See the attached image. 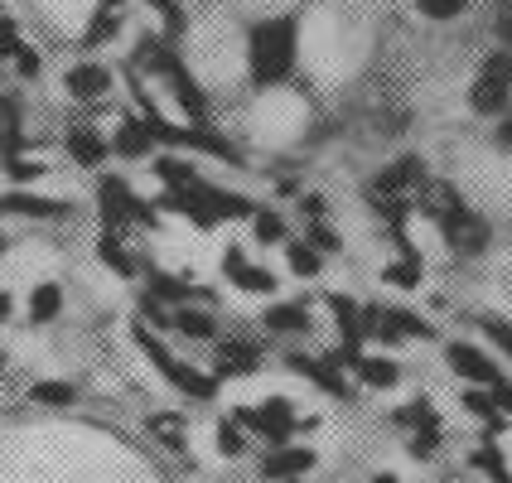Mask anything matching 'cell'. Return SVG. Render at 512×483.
<instances>
[{
	"label": "cell",
	"instance_id": "obj_44",
	"mask_svg": "<svg viewBox=\"0 0 512 483\" xmlns=\"http://www.w3.org/2000/svg\"><path fill=\"white\" fill-rule=\"evenodd\" d=\"M493 145H498V150H512V112L493 121Z\"/></svg>",
	"mask_w": 512,
	"mask_h": 483
},
{
	"label": "cell",
	"instance_id": "obj_25",
	"mask_svg": "<svg viewBox=\"0 0 512 483\" xmlns=\"http://www.w3.org/2000/svg\"><path fill=\"white\" fill-rule=\"evenodd\" d=\"M150 435H155L170 455H184V450H189V426H184V416H179V411H160V416H150Z\"/></svg>",
	"mask_w": 512,
	"mask_h": 483
},
{
	"label": "cell",
	"instance_id": "obj_12",
	"mask_svg": "<svg viewBox=\"0 0 512 483\" xmlns=\"http://www.w3.org/2000/svg\"><path fill=\"white\" fill-rule=\"evenodd\" d=\"M334 363H348L353 368V377L363 382V387H377V392H387V387H397L401 382V368L392 363V358H377V353H358V348H343Z\"/></svg>",
	"mask_w": 512,
	"mask_h": 483
},
{
	"label": "cell",
	"instance_id": "obj_6",
	"mask_svg": "<svg viewBox=\"0 0 512 483\" xmlns=\"http://www.w3.org/2000/svg\"><path fill=\"white\" fill-rule=\"evenodd\" d=\"M440 237H445V247H450V252H459V256H479V252L488 247V237H493V232H488L484 218H479V213H474V208L464 203L459 213H450V218L440 223Z\"/></svg>",
	"mask_w": 512,
	"mask_h": 483
},
{
	"label": "cell",
	"instance_id": "obj_16",
	"mask_svg": "<svg viewBox=\"0 0 512 483\" xmlns=\"http://www.w3.org/2000/svg\"><path fill=\"white\" fill-rule=\"evenodd\" d=\"M68 160L73 165H83V170H97V165H107V155H112V141L97 131V126H68Z\"/></svg>",
	"mask_w": 512,
	"mask_h": 483
},
{
	"label": "cell",
	"instance_id": "obj_49",
	"mask_svg": "<svg viewBox=\"0 0 512 483\" xmlns=\"http://www.w3.org/2000/svg\"><path fill=\"white\" fill-rule=\"evenodd\" d=\"M0 252H5V237H0Z\"/></svg>",
	"mask_w": 512,
	"mask_h": 483
},
{
	"label": "cell",
	"instance_id": "obj_28",
	"mask_svg": "<svg viewBox=\"0 0 512 483\" xmlns=\"http://www.w3.org/2000/svg\"><path fill=\"white\" fill-rule=\"evenodd\" d=\"M382 281H387V285H401V290H416V285H421V256H416V252H401V261L382 266Z\"/></svg>",
	"mask_w": 512,
	"mask_h": 483
},
{
	"label": "cell",
	"instance_id": "obj_35",
	"mask_svg": "<svg viewBox=\"0 0 512 483\" xmlns=\"http://www.w3.org/2000/svg\"><path fill=\"white\" fill-rule=\"evenodd\" d=\"M397 421H401V426H411V430H440V416H435V406H430L426 397L411 401V406H401Z\"/></svg>",
	"mask_w": 512,
	"mask_h": 483
},
{
	"label": "cell",
	"instance_id": "obj_11",
	"mask_svg": "<svg viewBox=\"0 0 512 483\" xmlns=\"http://www.w3.org/2000/svg\"><path fill=\"white\" fill-rule=\"evenodd\" d=\"M223 271H228V281L242 290V295H276V271H266V266H256V261H247V252L242 247H228L223 252Z\"/></svg>",
	"mask_w": 512,
	"mask_h": 483
},
{
	"label": "cell",
	"instance_id": "obj_19",
	"mask_svg": "<svg viewBox=\"0 0 512 483\" xmlns=\"http://www.w3.org/2000/svg\"><path fill=\"white\" fill-rule=\"evenodd\" d=\"M165 83H170V92H174V107L189 116V126H203V116H208V97H203V87L189 78V68H174Z\"/></svg>",
	"mask_w": 512,
	"mask_h": 483
},
{
	"label": "cell",
	"instance_id": "obj_23",
	"mask_svg": "<svg viewBox=\"0 0 512 483\" xmlns=\"http://www.w3.org/2000/svg\"><path fill=\"white\" fill-rule=\"evenodd\" d=\"M150 145H155V131H150L145 121H121L116 136H112V155L141 160V155H150Z\"/></svg>",
	"mask_w": 512,
	"mask_h": 483
},
{
	"label": "cell",
	"instance_id": "obj_3",
	"mask_svg": "<svg viewBox=\"0 0 512 483\" xmlns=\"http://www.w3.org/2000/svg\"><path fill=\"white\" fill-rule=\"evenodd\" d=\"M512 107V49H498L479 63L474 83H469V112L474 116H508Z\"/></svg>",
	"mask_w": 512,
	"mask_h": 483
},
{
	"label": "cell",
	"instance_id": "obj_13",
	"mask_svg": "<svg viewBox=\"0 0 512 483\" xmlns=\"http://www.w3.org/2000/svg\"><path fill=\"white\" fill-rule=\"evenodd\" d=\"M261 343L256 339H228L218 343V353H213V377H252L261 368Z\"/></svg>",
	"mask_w": 512,
	"mask_h": 483
},
{
	"label": "cell",
	"instance_id": "obj_39",
	"mask_svg": "<svg viewBox=\"0 0 512 483\" xmlns=\"http://www.w3.org/2000/svg\"><path fill=\"white\" fill-rule=\"evenodd\" d=\"M484 334L512 358V324H508V319H498V314H484Z\"/></svg>",
	"mask_w": 512,
	"mask_h": 483
},
{
	"label": "cell",
	"instance_id": "obj_36",
	"mask_svg": "<svg viewBox=\"0 0 512 483\" xmlns=\"http://www.w3.org/2000/svg\"><path fill=\"white\" fill-rule=\"evenodd\" d=\"M218 455H223V459H242V455H247L242 421H218Z\"/></svg>",
	"mask_w": 512,
	"mask_h": 483
},
{
	"label": "cell",
	"instance_id": "obj_15",
	"mask_svg": "<svg viewBox=\"0 0 512 483\" xmlns=\"http://www.w3.org/2000/svg\"><path fill=\"white\" fill-rule=\"evenodd\" d=\"M285 363L300 372V377H310V382L319 387V392H324V397H343V401H348V377L339 372V363H334V358H310V353H290Z\"/></svg>",
	"mask_w": 512,
	"mask_h": 483
},
{
	"label": "cell",
	"instance_id": "obj_8",
	"mask_svg": "<svg viewBox=\"0 0 512 483\" xmlns=\"http://www.w3.org/2000/svg\"><path fill=\"white\" fill-rule=\"evenodd\" d=\"M63 87H68L73 102H102V97H112L116 73L107 63H97V58H83V63H73V68L63 73Z\"/></svg>",
	"mask_w": 512,
	"mask_h": 483
},
{
	"label": "cell",
	"instance_id": "obj_43",
	"mask_svg": "<svg viewBox=\"0 0 512 483\" xmlns=\"http://www.w3.org/2000/svg\"><path fill=\"white\" fill-rule=\"evenodd\" d=\"M15 73H20V78H39V73H44V58H39V49H20V58H15Z\"/></svg>",
	"mask_w": 512,
	"mask_h": 483
},
{
	"label": "cell",
	"instance_id": "obj_7",
	"mask_svg": "<svg viewBox=\"0 0 512 483\" xmlns=\"http://www.w3.org/2000/svg\"><path fill=\"white\" fill-rule=\"evenodd\" d=\"M445 358H450V368L464 377V382H474V387H484V392H498V387H508V377L498 372V363L479 353L474 343H450L445 348Z\"/></svg>",
	"mask_w": 512,
	"mask_h": 483
},
{
	"label": "cell",
	"instance_id": "obj_31",
	"mask_svg": "<svg viewBox=\"0 0 512 483\" xmlns=\"http://www.w3.org/2000/svg\"><path fill=\"white\" fill-rule=\"evenodd\" d=\"M285 256H290V271H295V276H305V281L324 271V256H319V247H310V242H290Z\"/></svg>",
	"mask_w": 512,
	"mask_h": 483
},
{
	"label": "cell",
	"instance_id": "obj_29",
	"mask_svg": "<svg viewBox=\"0 0 512 483\" xmlns=\"http://www.w3.org/2000/svg\"><path fill=\"white\" fill-rule=\"evenodd\" d=\"M464 406H469V411H474V416H479L488 430H503V426H508V416H503L498 397H493V392H484V387H479V392H469V397H464Z\"/></svg>",
	"mask_w": 512,
	"mask_h": 483
},
{
	"label": "cell",
	"instance_id": "obj_41",
	"mask_svg": "<svg viewBox=\"0 0 512 483\" xmlns=\"http://www.w3.org/2000/svg\"><path fill=\"white\" fill-rule=\"evenodd\" d=\"M493 34H498L503 44H512V0H498V5H493Z\"/></svg>",
	"mask_w": 512,
	"mask_h": 483
},
{
	"label": "cell",
	"instance_id": "obj_34",
	"mask_svg": "<svg viewBox=\"0 0 512 483\" xmlns=\"http://www.w3.org/2000/svg\"><path fill=\"white\" fill-rule=\"evenodd\" d=\"M474 469H479V474H488V479H493V483H512L508 459L498 455L493 445H479V450H474Z\"/></svg>",
	"mask_w": 512,
	"mask_h": 483
},
{
	"label": "cell",
	"instance_id": "obj_17",
	"mask_svg": "<svg viewBox=\"0 0 512 483\" xmlns=\"http://www.w3.org/2000/svg\"><path fill=\"white\" fill-rule=\"evenodd\" d=\"M416 208H421V218H430V223L440 228L450 213L464 208V199H459V189L450 184V179H426V184H421V194H416Z\"/></svg>",
	"mask_w": 512,
	"mask_h": 483
},
{
	"label": "cell",
	"instance_id": "obj_1",
	"mask_svg": "<svg viewBox=\"0 0 512 483\" xmlns=\"http://www.w3.org/2000/svg\"><path fill=\"white\" fill-rule=\"evenodd\" d=\"M295 58H300V29L290 15L256 20L247 29V73L256 87H281L295 73Z\"/></svg>",
	"mask_w": 512,
	"mask_h": 483
},
{
	"label": "cell",
	"instance_id": "obj_10",
	"mask_svg": "<svg viewBox=\"0 0 512 483\" xmlns=\"http://www.w3.org/2000/svg\"><path fill=\"white\" fill-rule=\"evenodd\" d=\"M314 464H319V455H314L310 445H271L266 459H261V479H271V483L305 479Z\"/></svg>",
	"mask_w": 512,
	"mask_h": 483
},
{
	"label": "cell",
	"instance_id": "obj_5",
	"mask_svg": "<svg viewBox=\"0 0 512 483\" xmlns=\"http://www.w3.org/2000/svg\"><path fill=\"white\" fill-rule=\"evenodd\" d=\"M232 421H242V430H256L266 445H290V435H295V426H300L295 406H290L285 397H266L261 406H237Z\"/></svg>",
	"mask_w": 512,
	"mask_h": 483
},
{
	"label": "cell",
	"instance_id": "obj_42",
	"mask_svg": "<svg viewBox=\"0 0 512 483\" xmlns=\"http://www.w3.org/2000/svg\"><path fill=\"white\" fill-rule=\"evenodd\" d=\"M435 450H440V430H416L411 435V455L416 459H430Z\"/></svg>",
	"mask_w": 512,
	"mask_h": 483
},
{
	"label": "cell",
	"instance_id": "obj_37",
	"mask_svg": "<svg viewBox=\"0 0 512 483\" xmlns=\"http://www.w3.org/2000/svg\"><path fill=\"white\" fill-rule=\"evenodd\" d=\"M416 10H421L426 20H459V15L469 10V0H416Z\"/></svg>",
	"mask_w": 512,
	"mask_h": 483
},
{
	"label": "cell",
	"instance_id": "obj_50",
	"mask_svg": "<svg viewBox=\"0 0 512 483\" xmlns=\"http://www.w3.org/2000/svg\"><path fill=\"white\" fill-rule=\"evenodd\" d=\"M290 483H305V479H290Z\"/></svg>",
	"mask_w": 512,
	"mask_h": 483
},
{
	"label": "cell",
	"instance_id": "obj_20",
	"mask_svg": "<svg viewBox=\"0 0 512 483\" xmlns=\"http://www.w3.org/2000/svg\"><path fill=\"white\" fill-rule=\"evenodd\" d=\"M261 329H266V334H310L314 314L305 310V305H285V300H276V305L261 310Z\"/></svg>",
	"mask_w": 512,
	"mask_h": 483
},
{
	"label": "cell",
	"instance_id": "obj_40",
	"mask_svg": "<svg viewBox=\"0 0 512 483\" xmlns=\"http://www.w3.org/2000/svg\"><path fill=\"white\" fill-rule=\"evenodd\" d=\"M5 174H10V179H20V184H29V179H39V174H44V160H25V155H20V160H5Z\"/></svg>",
	"mask_w": 512,
	"mask_h": 483
},
{
	"label": "cell",
	"instance_id": "obj_38",
	"mask_svg": "<svg viewBox=\"0 0 512 483\" xmlns=\"http://www.w3.org/2000/svg\"><path fill=\"white\" fill-rule=\"evenodd\" d=\"M20 49H25V44H20V25H15L10 15H0V63H5V58H20Z\"/></svg>",
	"mask_w": 512,
	"mask_h": 483
},
{
	"label": "cell",
	"instance_id": "obj_24",
	"mask_svg": "<svg viewBox=\"0 0 512 483\" xmlns=\"http://www.w3.org/2000/svg\"><path fill=\"white\" fill-rule=\"evenodd\" d=\"M97 256H102V266H112L116 276H126V281H136V276H141V261L126 252L121 232H102V237H97Z\"/></svg>",
	"mask_w": 512,
	"mask_h": 483
},
{
	"label": "cell",
	"instance_id": "obj_14",
	"mask_svg": "<svg viewBox=\"0 0 512 483\" xmlns=\"http://www.w3.org/2000/svg\"><path fill=\"white\" fill-rule=\"evenodd\" d=\"M29 145L34 141H25V107H20V97L0 92V165L5 160H20Z\"/></svg>",
	"mask_w": 512,
	"mask_h": 483
},
{
	"label": "cell",
	"instance_id": "obj_18",
	"mask_svg": "<svg viewBox=\"0 0 512 483\" xmlns=\"http://www.w3.org/2000/svg\"><path fill=\"white\" fill-rule=\"evenodd\" d=\"M0 213H15V218H44V223H58L68 218L73 208L63 199H44V194H0Z\"/></svg>",
	"mask_w": 512,
	"mask_h": 483
},
{
	"label": "cell",
	"instance_id": "obj_45",
	"mask_svg": "<svg viewBox=\"0 0 512 483\" xmlns=\"http://www.w3.org/2000/svg\"><path fill=\"white\" fill-rule=\"evenodd\" d=\"M10 314H15V295H10V290H0V324H5Z\"/></svg>",
	"mask_w": 512,
	"mask_h": 483
},
{
	"label": "cell",
	"instance_id": "obj_33",
	"mask_svg": "<svg viewBox=\"0 0 512 483\" xmlns=\"http://www.w3.org/2000/svg\"><path fill=\"white\" fill-rule=\"evenodd\" d=\"M252 232H256V242H261V247H276V242H285V218L281 213H271V208H256Z\"/></svg>",
	"mask_w": 512,
	"mask_h": 483
},
{
	"label": "cell",
	"instance_id": "obj_9",
	"mask_svg": "<svg viewBox=\"0 0 512 483\" xmlns=\"http://www.w3.org/2000/svg\"><path fill=\"white\" fill-rule=\"evenodd\" d=\"M131 68H136V73H150V78H170L174 68H184V58L174 54L170 34H141L136 49H131Z\"/></svg>",
	"mask_w": 512,
	"mask_h": 483
},
{
	"label": "cell",
	"instance_id": "obj_30",
	"mask_svg": "<svg viewBox=\"0 0 512 483\" xmlns=\"http://www.w3.org/2000/svg\"><path fill=\"white\" fill-rule=\"evenodd\" d=\"M170 324L179 329V334H189V339H213V334H218V319H213L208 310H179Z\"/></svg>",
	"mask_w": 512,
	"mask_h": 483
},
{
	"label": "cell",
	"instance_id": "obj_27",
	"mask_svg": "<svg viewBox=\"0 0 512 483\" xmlns=\"http://www.w3.org/2000/svg\"><path fill=\"white\" fill-rule=\"evenodd\" d=\"M29 397L39 401V406H78V387H73V382H54V377H44V382H34V387H29Z\"/></svg>",
	"mask_w": 512,
	"mask_h": 483
},
{
	"label": "cell",
	"instance_id": "obj_26",
	"mask_svg": "<svg viewBox=\"0 0 512 483\" xmlns=\"http://www.w3.org/2000/svg\"><path fill=\"white\" fill-rule=\"evenodd\" d=\"M116 29H121V10H92V20L83 29V49H102L107 39H116Z\"/></svg>",
	"mask_w": 512,
	"mask_h": 483
},
{
	"label": "cell",
	"instance_id": "obj_21",
	"mask_svg": "<svg viewBox=\"0 0 512 483\" xmlns=\"http://www.w3.org/2000/svg\"><path fill=\"white\" fill-rule=\"evenodd\" d=\"M29 324H54L58 314H63V285L58 281H39L34 290H29Z\"/></svg>",
	"mask_w": 512,
	"mask_h": 483
},
{
	"label": "cell",
	"instance_id": "obj_2",
	"mask_svg": "<svg viewBox=\"0 0 512 483\" xmlns=\"http://www.w3.org/2000/svg\"><path fill=\"white\" fill-rule=\"evenodd\" d=\"M131 334H136V348H141L145 358L160 368V377L170 382L174 392H184L189 401H213V392H218V377H208V372H199L194 363H184V358H174L170 353V343L160 339L145 319H136L131 324Z\"/></svg>",
	"mask_w": 512,
	"mask_h": 483
},
{
	"label": "cell",
	"instance_id": "obj_47",
	"mask_svg": "<svg viewBox=\"0 0 512 483\" xmlns=\"http://www.w3.org/2000/svg\"><path fill=\"white\" fill-rule=\"evenodd\" d=\"M97 5H102V10H121L126 0H97Z\"/></svg>",
	"mask_w": 512,
	"mask_h": 483
},
{
	"label": "cell",
	"instance_id": "obj_48",
	"mask_svg": "<svg viewBox=\"0 0 512 483\" xmlns=\"http://www.w3.org/2000/svg\"><path fill=\"white\" fill-rule=\"evenodd\" d=\"M0 372H5V353H0Z\"/></svg>",
	"mask_w": 512,
	"mask_h": 483
},
{
	"label": "cell",
	"instance_id": "obj_22",
	"mask_svg": "<svg viewBox=\"0 0 512 483\" xmlns=\"http://www.w3.org/2000/svg\"><path fill=\"white\" fill-rule=\"evenodd\" d=\"M155 174L165 179L170 194H194V189L203 184V174L194 170L189 160H179V155H160V160H155Z\"/></svg>",
	"mask_w": 512,
	"mask_h": 483
},
{
	"label": "cell",
	"instance_id": "obj_32",
	"mask_svg": "<svg viewBox=\"0 0 512 483\" xmlns=\"http://www.w3.org/2000/svg\"><path fill=\"white\" fill-rule=\"evenodd\" d=\"M145 10H150V15H160V25H165L170 39H179V34L189 29V15H184V5H179V0H145Z\"/></svg>",
	"mask_w": 512,
	"mask_h": 483
},
{
	"label": "cell",
	"instance_id": "obj_46",
	"mask_svg": "<svg viewBox=\"0 0 512 483\" xmlns=\"http://www.w3.org/2000/svg\"><path fill=\"white\" fill-rule=\"evenodd\" d=\"M372 483H401L397 474H372Z\"/></svg>",
	"mask_w": 512,
	"mask_h": 483
},
{
	"label": "cell",
	"instance_id": "obj_4",
	"mask_svg": "<svg viewBox=\"0 0 512 483\" xmlns=\"http://www.w3.org/2000/svg\"><path fill=\"white\" fill-rule=\"evenodd\" d=\"M97 213H102V223L107 232H121V228H155L160 218H155V203H145L121 174H107L102 184H97Z\"/></svg>",
	"mask_w": 512,
	"mask_h": 483
}]
</instances>
